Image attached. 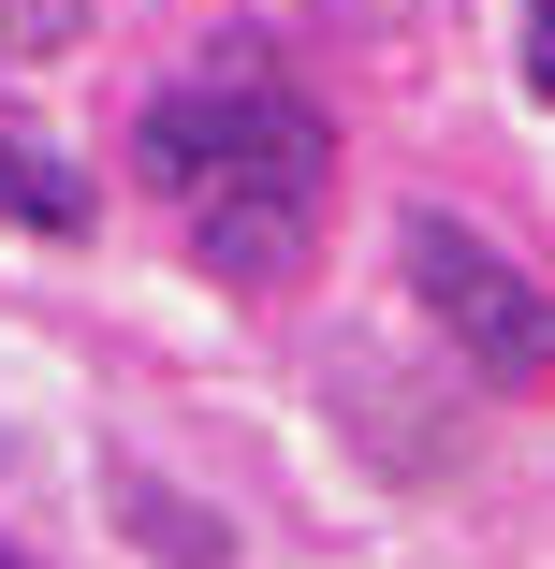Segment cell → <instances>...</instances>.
Returning <instances> with one entry per match:
<instances>
[{"label": "cell", "instance_id": "cell-2", "mask_svg": "<svg viewBox=\"0 0 555 569\" xmlns=\"http://www.w3.org/2000/svg\"><path fill=\"white\" fill-rule=\"evenodd\" d=\"M395 263H409L424 321L468 351V380H497V395H541V380H555V292H541L497 234H468L454 204H409V219H395Z\"/></svg>", "mask_w": 555, "mask_h": 569}, {"label": "cell", "instance_id": "cell-6", "mask_svg": "<svg viewBox=\"0 0 555 569\" xmlns=\"http://www.w3.org/2000/svg\"><path fill=\"white\" fill-rule=\"evenodd\" d=\"M526 102H555V0H526Z\"/></svg>", "mask_w": 555, "mask_h": 569}, {"label": "cell", "instance_id": "cell-1", "mask_svg": "<svg viewBox=\"0 0 555 569\" xmlns=\"http://www.w3.org/2000/svg\"><path fill=\"white\" fill-rule=\"evenodd\" d=\"M132 176L190 219V263L219 292H278L321 234V190H337V132H321V102L264 59L235 73H190L132 118Z\"/></svg>", "mask_w": 555, "mask_h": 569}, {"label": "cell", "instance_id": "cell-5", "mask_svg": "<svg viewBox=\"0 0 555 569\" xmlns=\"http://www.w3.org/2000/svg\"><path fill=\"white\" fill-rule=\"evenodd\" d=\"M88 44V0H0V59H73Z\"/></svg>", "mask_w": 555, "mask_h": 569}, {"label": "cell", "instance_id": "cell-4", "mask_svg": "<svg viewBox=\"0 0 555 569\" xmlns=\"http://www.w3.org/2000/svg\"><path fill=\"white\" fill-rule=\"evenodd\" d=\"M102 497H118V526H132V540H147L161 569H235V540H219V526H205V511H190V497H176L161 468H118Z\"/></svg>", "mask_w": 555, "mask_h": 569}, {"label": "cell", "instance_id": "cell-7", "mask_svg": "<svg viewBox=\"0 0 555 569\" xmlns=\"http://www.w3.org/2000/svg\"><path fill=\"white\" fill-rule=\"evenodd\" d=\"M0 569H30V555H0Z\"/></svg>", "mask_w": 555, "mask_h": 569}, {"label": "cell", "instance_id": "cell-3", "mask_svg": "<svg viewBox=\"0 0 555 569\" xmlns=\"http://www.w3.org/2000/svg\"><path fill=\"white\" fill-rule=\"evenodd\" d=\"M0 219H16V234H88L102 190H88V161H59L30 118H0Z\"/></svg>", "mask_w": 555, "mask_h": 569}]
</instances>
